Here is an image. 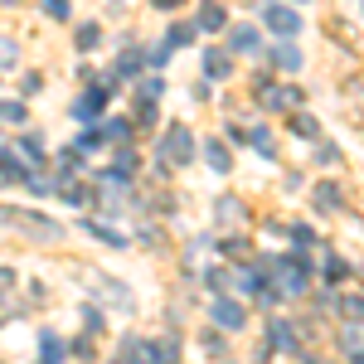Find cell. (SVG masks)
I'll list each match as a JSON object with an SVG mask.
<instances>
[{
	"label": "cell",
	"instance_id": "cell-1",
	"mask_svg": "<svg viewBox=\"0 0 364 364\" xmlns=\"http://www.w3.org/2000/svg\"><path fill=\"white\" fill-rule=\"evenodd\" d=\"M267 25L277 29V34H296V29H301V15H291L287 5H272V10H267Z\"/></svg>",
	"mask_w": 364,
	"mask_h": 364
},
{
	"label": "cell",
	"instance_id": "cell-2",
	"mask_svg": "<svg viewBox=\"0 0 364 364\" xmlns=\"http://www.w3.org/2000/svg\"><path fill=\"white\" fill-rule=\"evenodd\" d=\"M282 287H287V291H301V287H306V267H301V257H287V262H282Z\"/></svg>",
	"mask_w": 364,
	"mask_h": 364
},
{
	"label": "cell",
	"instance_id": "cell-3",
	"mask_svg": "<svg viewBox=\"0 0 364 364\" xmlns=\"http://www.w3.org/2000/svg\"><path fill=\"white\" fill-rule=\"evenodd\" d=\"M166 151L175 156V161H190V156H195V141H190V132H180V127H175V132L166 136Z\"/></svg>",
	"mask_w": 364,
	"mask_h": 364
},
{
	"label": "cell",
	"instance_id": "cell-4",
	"mask_svg": "<svg viewBox=\"0 0 364 364\" xmlns=\"http://www.w3.org/2000/svg\"><path fill=\"white\" fill-rule=\"evenodd\" d=\"M262 102H267V107H296V102H301V92H296V87H267V92H262Z\"/></svg>",
	"mask_w": 364,
	"mask_h": 364
},
{
	"label": "cell",
	"instance_id": "cell-5",
	"mask_svg": "<svg viewBox=\"0 0 364 364\" xmlns=\"http://www.w3.org/2000/svg\"><path fill=\"white\" fill-rule=\"evenodd\" d=\"M228 44H233V49H243V54H252V49H257V29L238 25L233 34H228Z\"/></svg>",
	"mask_w": 364,
	"mask_h": 364
},
{
	"label": "cell",
	"instance_id": "cell-6",
	"mask_svg": "<svg viewBox=\"0 0 364 364\" xmlns=\"http://www.w3.org/2000/svg\"><path fill=\"white\" fill-rule=\"evenodd\" d=\"M214 316H219V326H228V331H238V326H243V306H228V301H219V306H214Z\"/></svg>",
	"mask_w": 364,
	"mask_h": 364
},
{
	"label": "cell",
	"instance_id": "cell-7",
	"mask_svg": "<svg viewBox=\"0 0 364 364\" xmlns=\"http://www.w3.org/2000/svg\"><path fill=\"white\" fill-rule=\"evenodd\" d=\"M316 204H321L326 214H336L340 209V185H321V190H316Z\"/></svg>",
	"mask_w": 364,
	"mask_h": 364
},
{
	"label": "cell",
	"instance_id": "cell-8",
	"mask_svg": "<svg viewBox=\"0 0 364 364\" xmlns=\"http://www.w3.org/2000/svg\"><path fill=\"white\" fill-rule=\"evenodd\" d=\"M199 29H224V10H219L214 0H209V5L199 10Z\"/></svg>",
	"mask_w": 364,
	"mask_h": 364
},
{
	"label": "cell",
	"instance_id": "cell-9",
	"mask_svg": "<svg viewBox=\"0 0 364 364\" xmlns=\"http://www.w3.org/2000/svg\"><path fill=\"white\" fill-rule=\"evenodd\" d=\"M272 63H277V68H296V63H301V54H296L291 44H282V49H272Z\"/></svg>",
	"mask_w": 364,
	"mask_h": 364
},
{
	"label": "cell",
	"instance_id": "cell-10",
	"mask_svg": "<svg viewBox=\"0 0 364 364\" xmlns=\"http://www.w3.org/2000/svg\"><path fill=\"white\" fill-rule=\"evenodd\" d=\"M102 97H107V92H87V97H78V107H73V112H78V117H92L97 107H102Z\"/></svg>",
	"mask_w": 364,
	"mask_h": 364
},
{
	"label": "cell",
	"instance_id": "cell-11",
	"mask_svg": "<svg viewBox=\"0 0 364 364\" xmlns=\"http://www.w3.org/2000/svg\"><path fill=\"white\" fill-rule=\"evenodd\" d=\"M204 68H209V78H228V58L224 54H209V58H204Z\"/></svg>",
	"mask_w": 364,
	"mask_h": 364
},
{
	"label": "cell",
	"instance_id": "cell-12",
	"mask_svg": "<svg viewBox=\"0 0 364 364\" xmlns=\"http://www.w3.org/2000/svg\"><path fill=\"white\" fill-rule=\"evenodd\" d=\"M291 127H296V136H306V141H316V136H321V127H316V122H311V117H296V122H291Z\"/></svg>",
	"mask_w": 364,
	"mask_h": 364
},
{
	"label": "cell",
	"instance_id": "cell-13",
	"mask_svg": "<svg viewBox=\"0 0 364 364\" xmlns=\"http://www.w3.org/2000/svg\"><path fill=\"white\" fill-rule=\"evenodd\" d=\"M209 166H214V170H228V151H224V146H219V141L209 146Z\"/></svg>",
	"mask_w": 364,
	"mask_h": 364
},
{
	"label": "cell",
	"instance_id": "cell-14",
	"mask_svg": "<svg viewBox=\"0 0 364 364\" xmlns=\"http://www.w3.org/2000/svg\"><path fill=\"white\" fill-rule=\"evenodd\" d=\"M185 39H195V25H175L170 29V44H185ZM166 44V49H170Z\"/></svg>",
	"mask_w": 364,
	"mask_h": 364
},
{
	"label": "cell",
	"instance_id": "cell-15",
	"mask_svg": "<svg viewBox=\"0 0 364 364\" xmlns=\"http://www.w3.org/2000/svg\"><path fill=\"white\" fill-rule=\"evenodd\" d=\"M0 117H5V122H20L25 107H20V102H0Z\"/></svg>",
	"mask_w": 364,
	"mask_h": 364
},
{
	"label": "cell",
	"instance_id": "cell-16",
	"mask_svg": "<svg viewBox=\"0 0 364 364\" xmlns=\"http://www.w3.org/2000/svg\"><path fill=\"white\" fill-rule=\"evenodd\" d=\"M78 44H83V49H92V44H97V25H83V29H78Z\"/></svg>",
	"mask_w": 364,
	"mask_h": 364
},
{
	"label": "cell",
	"instance_id": "cell-17",
	"mask_svg": "<svg viewBox=\"0 0 364 364\" xmlns=\"http://www.w3.org/2000/svg\"><path fill=\"white\" fill-rule=\"evenodd\" d=\"M44 364H58V340L44 336Z\"/></svg>",
	"mask_w": 364,
	"mask_h": 364
},
{
	"label": "cell",
	"instance_id": "cell-18",
	"mask_svg": "<svg viewBox=\"0 0 364 364\" xmlns=\"http://www.w3.org/2000/svg\"><path fill=\"white\" fill-rule=\"evenodd\" d=\"M44 5H49V15H54V20H68V0H44Z\"/></svg>",
	"mask_w": 364,
	"mask_h": 364
},
{
	"label": "cell",
	"instance_id": "cell-19",
	"mask_svg": "<svg viewBox=\"0 0 364 364\" xmlns=\"http://www.w3.org/2000/svg\"><path fill=\"white\" fill-rule=\"evenodd\" d=\"M5 63H15V44H10V39H0V68H5Z\"/></svg>",
	"mask_w": 364,
	"mask_h": 364
},
{
	"label": "cell",
	"instance_id": "cell-20",
	"mask_svg": "<svg viewBox=\"0 0 364 364\" xmlns=\"http://www.w3.org/2000/svg\"><path fill=\"white\" fill-rule=\"evenodd\" d=\"M161 5H170V0H161Z\"/></svg>",
	"mask_w": 364,
	"mask_h": 364
}]
</instances>
